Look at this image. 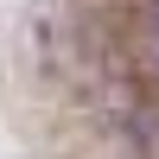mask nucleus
<instances>
[{"label":"nucleus","instance_id":"obj_1","mask_svg":"<svg viewBox=\"0 0 159 159\" xmlns=\"http://www.w3.org/2000/svg\"><path fill=\"white\" fill-rule=\"evenodd\" d=\"M147 25H153V38H159V0H147Z\"/></svg>","mask_w":159,"mask_h":159}]
</instances>
